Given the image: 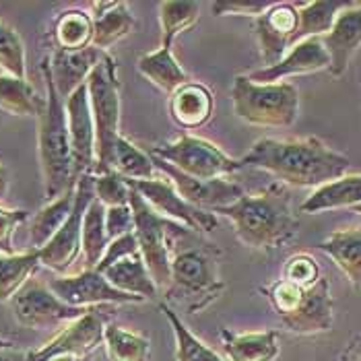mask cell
<instances>
[{
	"mask_svg": "<svg viewBox=\"0 0 361 361\" xmlns=\"http://www.w3.org/2000/svg\"><path fill=\"white\" fill-rule=\"evenodd\" d=\"M242 166L256 167L285 186L320 188L343 178L351 161L318 137L304 139H260L240 159Z\"/></svg>",
	"mask_w": 361,
	"mask_h": 361,
	"instance_id": "obj_1",
	"label": "cell"
},
{
	"mask_svg": "<svg viewBox=\"0 0 361 361\" xmlns=\"http://www.w3.org/2000/svg\"><path fill=\"white\" fill-rule=\"evenodd\" d=\"M215 215L227 217L233 225L235 238L252 250H279L293 242L300 229L291 207V192L281 182L244 195L238 202L215 211Z\"/></svg>",
	"mask_w": 361,
	"mask_h": 361,
	"instance_id": "obj_2",
	"label": "cell"
},
{
	"mask_svg": "<svg viewBox=\"0 0 361 361\" xmlns=\"http://www.w3.org/2000/svg\"><path fill=\"white\" fill-rule=\"evenodd\" d=\"M42 75L46 83V104L37 116V155L44 180V195L48 200H54L66 190L75 188L79 178L73 164L64 99L58 95L52 83L46 58L42 62Z\"/></svg>",
	"mask_w": 361,
	"mask_h": 361,
	"instance_id": "obj_3",
	"label": "cell"
},
{
	"mask_svg": "<svg viewBox=\"0 0 361 361\" xmlns=\"http://www.w3.org/2000/svg\"><path fill=\"white\" fill-rule=\"evenodd\" d=\"M260 291L289 333L307 336L329 333L333 329L334 302L326 275L312 287H300L281 277L262 285Z\"/></svg>",
	"mask_w": 361,
	"mask_h": 361,
	"instance_id": "obj_4",
	"label": "cell"
},
{
	"mask_svg": "<svg viewBox=\"0 0 361 361\" xmlns=\"http://www.w3.org/2000/svg\"><path fill=\"white\" fill-rule=\"evenodd\" d=\"M215 256H219V250L190 248L178 252L164 289L167 302L180 306L186 314H198L217 302L225 291V281L219 275Z\"/></svg>",
	"mask_w": 361,
	"mask_h": 361,
	"instance_id": "obj_5",
	"label": "cell"
},
{
	"mask_svg": "<svg viewBox=\"0 0 361 361\" xmlns=\"http://www.w3.org/2000/svg\"><path fill=\"white\" fill-rule=\"evenodd\" d=\"M231 104L240 120L258 128H289L300 116V93L291 83H254L233 79Z\"/></svg>",
	"mask_w": 361,
	"mask_h": 361,
	"instance_id": "obj_6",
	"label": "cell"
},
{
	"mask_svg": "<svg viewBox=\"0 0 361 361\" xmlns=\"http://www.w3.org/2000/svg\"><path fill=\"white\" fill-rule=\"evenodd\" d=\"M89 106L95 124V169L93 173L111 171V157L116 140L120 139V81L118 60L104 54L102 62L87 79Z\"/></svg>",
	"mask_w": 361,
	"mask_h": 361,
	"instance_id": "obj_7",
	"label": "cell"
},
{
	"mask_svg": "<svg viewBox=\"0 0 361 361\" xmlns=\"http://www.w3.org/2000/svg\"><path fill=\"white\" fill-rule=\"evenodd\" d=\"M130 186V184H128ZM130 209L135 217V238L151 277L159 289H166L171 273V250L180 235H186V227L159 215L142 196L130 186Z\"/></svg>",
	"mask_w": 361,
	"mask_h": 361,
	"instance_id": "obj_8",
	"label": "cell"
},
{
	"mask_svg": "<svg viewBox=\"0 0 361 361\" xmlns=\"http://www.w3.org/2000/svg\"><path fill=\"white\" fill-rule=\"evenodd\" d=\"M155 159H161L186 176L198 180H217L227 178L242 169V161L229 157L221 147L195 135H182L176 140L159 142L147 149Z\"/></svg>",
	"mask_w": 361,
	"mask_h": 361,
	"instance_id": "obj_9",
	"label": "cell"
},
{
	"mask_svg": "<svg viewBox=\"0 0 361 361\" xmlns=\"http://www.w3.org/2000/svg\"><path fill=\"white\" fill-rule=\"evenodd\" d=\"M93 173H85L77 180L75 188V207L73 213L64 225L58 229L54 238L39 250V260L44 267H48L54 273H66L81 254V240H83V221L89 204L95 200L93 188Z\"/></svg>",
	"mask_w": 361,
	"mask_h": 361,
	"instance_id": "obj_10",
	"label": "cell"
},
{
	"mask_svg": "<svg viewBox=\"0 0 361 361\" xmlns=\"http://www.w3.org/2000/svg\"><path fill=\"white\" fill-rule=\"evenodd\" d=\"M13 314L21 326L46 331L60 324H68L81 318L89 307H75L64 304L50 285H44L35 279H29L21 291L11 300Z\"/></svg>",
	"mask_w": 361,
	"mask_h": 361,
	"instance_id": "obj_11",
	"label": "cell"
},
{
	"mask_svg": "<svg viewBox=\"0 0 361 361\" xmlns=\"http://www.w3.org/2000/svg\"><path fill=\"white\" fill-rule=\"evenodd\" d=\"M137 192H139L159 215H164L169 221L180 223L188 231L195 233H213L219 227V219L211 211H202L188 200H184L173 188V184L166 178H153V180H139L130 182L126 180Z\"/></svg>",
	"mask_w": 361,
	"mask_h": 361,
	"instance_id": "obj_12",
	"label": "cell"
},
{
	"mask_svg": "<svg viewBox=\"0 0 361 361\" xmlns=\"http://www.w3.org/2000/svg\"><path fill=\"white\" fill-rule=\"evenodd\" d=\"M106 316L97 307H89L81 318L62 326V331L50 338L42 349L29 351L27 361H52L58 357L85 360L99 345H104Z\"/></svg>",
	"mask_w": 361,
	"mask_h": 361,
	"instance_id": "obj_13",
	"label": "cell"
},
{
	"mask_svg": "<svg viewBox=\"0 0 361 361\" xmlns=\"http://www.w3.org/2000/svg\"><path fill=\"white\" fill-rule=\"evenodd\" d=\"M300 27L298 2H273L260 17L254 19L260 58L267 66H275L295 46Z\"/></svg>",
	"mask_w": 361,
	"mask_h": 361,
	"instance_id": "obj_14",
	"label": "cell"
},
{
	"mask_svg": "<svg viewBox=\"0 0 361 361\" xmlns=\"http://www.w3.org/2000/svg\"><path fill=\"white\" fill-rule=\"evenodd\" d=\"M50 289L56 295L75 307H97L102 304H140L142 300L122 293L120 289H116L108 279L104 277V273L95 271V269H85L77 275H62V277L52 279Z\"/></svg>",
	"mask_w": 361,
	"mask_h": 361,
	"instance_id": "obj_15",
	"label": "cell"
},
{
	"mask_svg": "<svg viewBox=\"0 0 361 361\" xmlns=\"http://www.w3.org/2000/svg\"><path fill=\"white\" fill-rule=\"evenodd\" d=\"M155 167L159 173H164L167 180L173 184V188L178 190V195L182 196L184 200H188L190 204H195L202 211H219L223 207H229L233 202H238L242 196L246 195L244 188L227 178H217V180H198L192 176L182 173L180 169H176L173 166H169L161 159H155Z\"/></svg>",
	"mask_w": 361,
	"mask_h": 361,
	"instance_id": "obj_16",
	"label": "cell"
},
{
	"mask_svg": "<svg viewBox=\"0 0 361 361\" xmlns=\"http://www.w3.org/2000/svg\"><path fill=\"white\" fill-rule=\"evenodd\" d=\"M64 108H66V124H68L75 173L77 178H81L85 173H93L95 169V124L89 106L87 83L79 87L64 102Z\"/></svg>",
	"mask_w": 361,
	"mask_h": 361,
	"instance_id": "obj_17",
	"label": "cell"
},
{
	"mask_svg": "<svg viewBox=\"0 0 361 361\" xmlns=\"http://www.w3.org/2000/svg\"><path fill=\"white\" fill-rule=\"evenodd\" d=\"M329 68H331V56L324 48L322 37H312L295 44L275 66H267L250 73L248 79L254 83H283L289 77L320 73Z\"/></svg>",
	"mask_w": 361,
	"mask_h": 361,
	"instance_id": "obj_18",
	"label": "cell"
},
{
	"mask_svg": "<svg viewBox=\"0 0 361 361\" xmlns=\"http://www.w3.org/2000/svg\"><path fill=\"white\" fill-rule=\"evenodd\" d=\"M106 52L89 46L85 50L66 52V50H52V54L46 58L48 71L52 77L58 95L66 102L79 87H83L89 75L95 71V66L102 62Z\"/></svg>",
	"mask_w": 361,
	"mask_h": 361,
	"instance_id": "obj_19",
	"label": "cell"
},
{
	"mask_svg": "<svg viewBox=\"0 0 361 361\" xmlns=\"http://www.w3.org/2000/svg\"><path fill=\"white\" fill-rule=\"evenodd\" d=\"M322 42L331 56L329 73L336 79L343 77L351 58L361 48V2H351L345 11H341L333 29L322 37Z\"/></svg>",
	"mask_w": 361,
	"mask_h": 361,
	"instance_id": "obj_20",
	"label": "cell"
},
{
	"mask_svg": "<svg viewBox=\"0 0 361 361\" xmlns=\"http://www.w3.org/2000/svg\"><path fill=\"white\" fill-rule=\"evenodd\" d=\"M167 110L171 120L184 130H198L207 126L215 114L213 91L204 83L188 81L176 93L169 95Z\"/></svg>",
	"mask_w": 361,
	"mask_h": 361,
	"instance_id": "obj_21",
	"label": "cell"
},
{
	"mask_svg": "<svg viewBox=\"0 0 361 361\" xmlns=\"http://www.w3.org/2000/svg\"><path fill=\"white\" fill-rule=\"evenodd\" d=\"M93 48L106 52L137 29V19L126 2H91Z\"/></svg>",
	"mask_w": 361,
	"mask_h": 361,
	"instance_id": "obj_22",
	"label": "cell"
},
{
	"mask_svg": "<svg viewBox=\"0 0 361 361\" xmlns=\"http://www.w3.org/2000/svg\"><path fill=\"white\" fill-rule=\"evenodd\" d=\"M361 204V173H345L343 178L316 188L302 202L300 211L307 215L336 209H355Z\"/></svg>",
	"mask_w": 361,
	"mask_h": 361,
	"instance_id": "obj_23",
	"label": "cell"
},
{
	"mask_svg": "<svg viewBox=\"0 0 361 361\" xmlns=\"http://www.w3.org/2000/svg\"><path fill=\"white\" fill-rule=\"evenodd\" d=\"M137 71L151 85L161 89L164 93L171 95L180 87L190 81L188 73L180 66L176 56L171 52V44H161L153 52H145L137 60Z\"/></svg>",
	"mask_w": 361,
	"mask_h": 361,
	"instance_id": "obj_24",
	"label": "cell"
},
{
	"mask_svg": "<svg viewBox=\"0 0 361 361\" xmlns=\"http://www.w3.org/2000/svg\"><path fill=\"white\" fill-rule=\"evenodd\" d=\"M318 248L333 258L355 289H361V227L336 229L320 242Z\"/></svg>",
	"mask_w": 361,
	"mask_h": 361,
	"instance_id": "obj_25",
	"label": "cell"
},
{
	"mask_svg": "<svg viewBox=\"0 0 361 361\" xmlns=\"http://www.w3.org/2000/svg\"><path fill=\"white\" fill-rule=\"evenodd\" d=\"M223 351L227 361H275L279 355V333H231L221 331Z\"/></svg>",
	"mask_w": 361,
	"mask_h": 361,
	"instance_id": "obj_26",
	"label": "cell"
},
{
	"mask_svg": "<svg viewBox=\"0 0 361 361\" xmlns=\"http://www.w3.org/2000/svg\"><path fill=\"white\" fill-rule=\"evenodd\" d=\"M54 50L77 52L93 44V17L83 8H66L56 15L50 29Z\"/></svg>",
	"mask_w": 361,
	"mask_h": 361,
	"instance_id": "obj_27",
	"label": "cell"
},
{
	"mask_svg": "<svg viewBox=\"0 0 361 361\" xmlns=\"http://www.w3.org/2000/svg\"><path fill=\"white\" fill-rule=\"evenodd\" d=\"M104 277L108 279L116 289H120L122 293L140 298L142 302L153 300L159 291V287L155 285V281L151 277L140 254L111 264L110 269L104 271Z\"/></svg>",
	"mask_w": 361,
	"mask_h": 361,
	"instance_id": "obj_28",
	"label": "cell"
},
{
	"mask_svg": "<svg viewBox=\"0 0 361 361\" xmlns=\"http://www.w3.org/2000/svg\"><path fill=\"white\" fill-rule=\"evenodd\" d=\"M77 188V186H75ZM75 188L66 190L54 200H48L31 219L29 225V246L31 250H42L68 219L75 207Z\"/></svg>",
	"mask_w": 361,
	"mask_h": 361,
	"instance_id": "obj_29",
	"label": "cell"
},
{
	"mask_svg": "<svg viewBox=\"0 0 361 361\" xmlns=\"http://www.w3.org/2000/svg\"><path fill=\"white\" fill-rule=\"evenodd\" d=\"M351 2L341 0H314V2H298L300 8V27L295 35V44L312 39V37H324L333 29L336 17L341 11H345Z\"/></svg>",
	"mask_w": 361,
	"mask_h": 361,
	"instance_id": "obj_30",
	"label": "cell"
},
{
	"mask_svg": "<svg viewBox=\"0 0 361 361\" xmlns=\"http://www.w3.org/2000/svg\"><path fill=\"white\" fill-rule=\"evenodd\" d=\"M46 97H42L27 79L0 75V111L8 116H33L44 110Z\"/></svg>",
	"mask_w": 361,
	"mask_h": 361,
	"instance_id": "obj_31",
	"label": "cell"
},
{
	"mask_svg": "<svg viewBox=\"0 0 361 361\" xmlns=\"http://www.w3.org/2000/svg\"><path fill=\"white\" fill-rule=\"evenodd\" d=\"M111 171H116L118 176H122L124 180H130V182L157 178V167L153 161V155L126 137H120L116 140L114 157H111Z\"/></svg>",
	"mask_w": 361,
	"mask_h": 361,
	"instance_id": "obj_32",
	"label": "cell"
},
{
	"mask_svg": "<svg viewBox=\"0 0 361 361\" xmlns=\"http://www.w3.org/2000/svg\"><path fill=\"white\" fill-rule=\"evenodd\" d=\"M42 264L39 250L2 254L0 252V302H11Z\"/></svg>",
	"mask_w": 361,
	"mask_h": 361,
	"instance_id": "obj_33",
	"label": "cell"
},
{
	"mask_svg": "<svg viewBox=\"0 0 361 361\" xmlns=\"http://www.w3.org/2000/svg\"><path fill=\"white\" fill-rule=\"evenodd\" d=\"M110 246V238L106 231V207L95 198L87 213L83 221V240H81V254L85 258L87 269H97L102 262L104 254Z\"/></svg>",
	"mask_w": 361,
	"mask_h": 361,
	"instance_id": "obj_34",
	"label": "cell"
},
{
	"mask_svg": "<svg viewBox=\"0 0 361 361\" xmlns=\"http://www.w3.org/2000/svg\"><path fill=\"white\" fill-rule=\"evenodd\" d=\"M159 312L166 316V320L169 322L171 331H173V338H176V361H227L223 360L215 349H211L204 341H200L184 324V320L171 307L161 304Z\"/></svg>",
	"mask_w": 361,
	"mask_h": 361,
	"instance_id": "obj_35",
	"label": "cell"
},
{
	"mask_svg": "<svg viewBox=\"0 0 361 361\" xmlns=\"http://www.w3.org/2000/svg\"><path fill=\"white\" fill-rule=\"evenodd\" d=\"M104 347L110 361H147L151 341L139 333H130L116 322H110L104 333Z\"/></svg>",
	"mask_w": 361,
	"mask_h": 361,
	"instance_id": "obj_36",
	"label": "cell"
},
{
	"mask_svg": "<svg viewBox=\"0 0 361 361\" xmlns=\"http://www.w3.org/2000/svg\"><path fill=\"white\" fill-rule=\"evenodd\" d=\"M200 17L198 2H176L167 0L159 4V25H161V44L176 42L178 35L192 29Z\"/></svg>",
	"mask_w": 361,
	"mask_h": 361,
	"instance_id": "obj_37",
	"label": "cell"
},
{
	"mask_svg": "<svg viewBox=\"0 0 361 361\" xmlns=\"http://www.w3.org/2000/svg\"><path fill=\"white\" fill-rule=\"evenodd\" d=\"M0 71L2 75L27 79L25 44L15 27L0 21Z\"/></svg>",
	"mask_w": 361,
	"mask_h": 361,
	"instance_id": "obj_38",
	"label": "cell"
},
{
	"mask_svg": "<svg viewBox=\"0 0 361 361\" xmlns=\"http://www.w3.org/2000/svg\"><path fill=\"white\" fill-rule=\"evenodd\" d=\"M95 176V173H93ZM93 188H95V198L106 207H124L130 202V186L128 182L118 176L116 171L108 173H99L93 180Z\"/></svg>",
	"mask_w": 361,
	"mask_h": 361,
	"instance_id": "obj_39",
	"label": "cell"
},
{
	"mask_svg": "<svg viewBox=\"0 0 361 361\" xmlns=\"http://www.w3.org/2000/svg\"><path fill=\"white\" fill-rule=\"evenodd\" d=\"M322 277H324V273H322L318 260L307 252H298V254L289 256L283 264V279H287L300 287H312Z\"/></svg>",
	"mask_w": 361,
	"mask_h": 361,
	"instance_id": "obj_40",
	"label": "cell"
},
{
	"mask_svg": "<svg viewBox=\"0 0 361 361\" xmlns=\"http://www.w3.org/2000/svg\"><path fill=\"white\" fill-rule=\"evenodd\" d=\"M27 219L29 213L25 209H6L0 204V252L2 254H15L13 235Z\"/></svg>",
	"mask_w": 361,
	"mask_h": 361,
	"instance_id": "obj_41",
	"label": "cell"
},
{
	"mask_svg": "<svg viewBox=\"0 0 361 361\" xmlns=\"http://www.w3.org/2000/svg\"><path fill=\"white\" fill-rule=\"evenodd\" d=\"M137 254H140V250L139 242H137V238H135V231H133V233H126V235H122V238H116V240H111L110 242L108 250H106L102 262L97 264L95 271L104 273L106 269H110L111 264H116V262H120V260H124V258L137 256Z\"/></svg>",
	"mask_w": 361,
	"mask_h": 361,
	"instance_id": "obj_42",
	"label": "cell"
},
{
	"mask_svg": "<svg viewBox=\"0 0 361 361\" xmlns=\"http://www.w3.org/2000/svg\"><path fill=\"white\" fill-rule=\"evenodd\" d=\"M106 231H108L110 242L135 231V217H133L130 204L106 209Z\"/></svg>",
	"mask_w": 361,
	"mask_h": 361,
	"instance_id": "obj_43",
	"label": "cell"
},
{
	"mask_svg": "<svg viewBox=\"0 0 361 361\" xmlns=\"http://www.w3.org/2000/svg\"><path fill=\"white\" fill-rule=\"evenodd\" d=\"M271 2H215L213 13L219 17H260Z\"/></svg>",
	"mask_w": 361,
	"mask_h": 361,
	"instance_id": "obj_44",
	"label": "cell"
},
{
	"mask_svg": "<svg viewBox=\"0 0 361 361\" xmlns=\"http://www.w3.org/2000/svg\"><path fill=\"white\" fill-rule=\"evenodd\" d=\"M338 361H361V334L353 336V338L347 343V347L343 349Z\"/></svg>",
	"mask_w": 361,
	"mask_h": 361,
	"instance_id": "obj_45",
	"label": "cell"
},
{
	"mask_svg": "<svg viewBox=\"0 0 361 361\" xmlns=\"http://www.w3.org/2000/svg\"><path fill=\"white\" fill-rule=\"evenodd\" d=\"M27 349H17V347H8L0 351V361H27Z\"/></svg>",
	"mask_w": 361,
	"mask_h": 361,
	"instance_id": "obj_46",
	"label": "cell"
},
{
	"mask_svg": "<svg viewBox=\"0 0 361 361\" xmlns=\"http://www.w3.org/2000/svg\"><path fill=\"white\" fill-rule=\"evenodd\" d=\"M8 184H11V178H8V169L0 164V202L4 200V196L8 192Z\"/></svg>",
	"mask_w": 361,
	"mask_h": 361,
	"instance_id": "obj_47",
	"label": "cell"
},
{
	"mask_svg": "<svg viewBox=\"0 0 361 361\" xmlns=\"http://www.w3.org/2000/svg\"><path fill=\"white\" fill-rule=\"evenodd\" d=\"M8 347H15V343H13L11 338H6V336L0 334V351H2V349H8Z\"/></svg>",
	"mask_w": 361,
	"mask_h": 361,
	"instance_id": "obj_48",
	"label": "cell"
},
{
	"mask_svg": "<svg viewBox=\"0 0 361 361\" xmlns=\"http://www.w3.org/2000/svg\"><path fill=\"white\" fill-rule=\"evenodd\" d=\"M52 361H77V360H73V357H58V360H52Z\"/></svg>",
	"mask_w": 361,
	"mask_h": 361,
	"instance_id": "obj_49",
	"label": "cell"
},
{
	"mask_svg": "<svg viewBox=\"0 0 361 361\" xmlns=\"http://www.w3.org/2000/svg\"><path fill=\"white\" fill-rule=\"evenodd\" d=\"M353 211H355V213H357V215H360V217H361V204H360V207H355Z\"/></svg>",
	"mask_w": 361,
	"mask_h": 361,
	"instance_id": "obj_50",
	"label": "cell"
}]
</instances>
